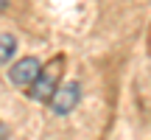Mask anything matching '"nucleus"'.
I'll return each mask as SVG.
<instances>
[{"instance_id":"4","label":"nucleus","mask_w":151,"mask_h":140,"mask_svg":"<svg viewBox=\"0 0 151 140\" xmlns=\"http://www.w3.org/2000/svg\"><path fill=\"white\" fill-rule=\"evenodd\" d=\"M14 53H17V39L11 34H0V65H9Z\"/></svg>"},{"instance_id":"5","label":"nucleus","mask_w":151,"mask_h":140,"mask_svg":"<svg viewBox=\"0 0 151 140\" xmlns=\"http://www.w3.org/2000/svg\"><path fill=\"white\" fill-rule=\"evenodd\" d=\"M6 137H9V129H6V126L0 123V140H6Z\"/></svg>"},{"instance_id":"2","label":"nucleus","mask_w":151,"mask_h":140,"mask_svg":"<svg viewBox=\"0 0 151 140\" xmlns=\"http://www.w3.org/2000/svg\"><path fill=\"white\" fill-rule=\"evenodd\" d=\"M81 101V87L78 81H62L59 90L53 92V98H50V109H53L56 115H70L76 107H78Z\"/></svg>"},{"instance_id":"3","label":"nucleus","mask_w":151,"mask_h":140,"mask_svg":"<svg viewBox=\"0 0 151 140\" xmlns=\"http://www.w3.org/2000/svg\"><path fill=\"white\" fill-rule=\"evenodd\" d=\"M39 59L37 56H25V59H17V65H11L9 70V81L14 87H31L39 76Z\"/></svg>"},{"instance_id":"1","label":"nucleus","mask_w":151,"mask_h":140,"mask_svg":"<svg viewBox=\"0 0 151 140\" xmlns=\"http://www.w3.org/2000/svg\"><path fill=\"white\" fill-rule=\"evenodd\" d=\"M62 73H65V56H53L48 65L39 67V76L31 87H28V95L39 104H50L53 92L59 90L62 84Z\"/></svg>"},{"instance_id":"6","label":"nucleus","mask_w":151,"mask_h":140,"mask_svg":"<svg viewBox=\"0 0 151 140\" xmlns=\"http://www.w3.org/2000/svg\"><path fill=\"white\" fill-rule=\"evenodd\" d=\"M6 9H9V0H0V14H3Z\"/></svg>"}]
</instances>
